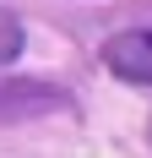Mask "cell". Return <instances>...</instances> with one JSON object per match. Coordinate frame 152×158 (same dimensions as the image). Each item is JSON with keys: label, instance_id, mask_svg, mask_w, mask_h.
Listing matches in <instances>:
<instances>
[{"label": "cell", "instance_id": "obj_1", "mask_svg": "<svg viewBox=\"0 0 152 158\" xmlns=\"http://www.w3.org/2000/svg\"><path fill=\"white\" fill-rule=\"evenodd\" d=\"M109 71L120 82H136V87H152V27H130V33H114L103 49Z\"/></svg>", "mask_w": 152, "mask_h": 158}]
</instances>
